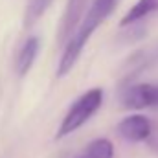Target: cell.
<instances>
[{"instance_id":"obj_3","label":"cell","mask_w":158,"mask_h":158,"mask_svg":"<svg viewBox=\"0 0 158 158\" xmlns=\"http://www.w3.org/2000/svg\"><path fill=\"white\" fill-rule=\"evenodd\" d=\"M121 105L125 109H149L158 107V85L155 83H138L123 90L121 94Z\"/></svg>"},{"instance_id":"obj_8","label":"cell","mask_w":158,"mask_h":158,"mask_svg":"<svg viewBox=\"0 0 158 158\" xmlns=\"http://www.w3.org/2000/svg\"><path fill=\"white\" fill-rule=\"evenodd\" d=\"M53 0H28L26 2V11H24V26L30 28L33 26L40 17L48 11Z\"/></svg>"},{"instance_id":"obj_9","label":"cell","mask_w":158,"mask_h":158,"mask_svg":"<svg viewBox=\"0 0 158 158\" xmlns=\"http://www.w3.org/2000/svg\"><path fill=\"white\" fill-rule=\"evenodd\" d=\"M86 158H114V145L107 138H98L86 147Z\"/></svg>"},{"instance_id":"obj_1","label":"cell","mask_w":158,"mask_h":158,"mask_svg":"<svg viewBox=\"0 0 158 158\" xmlns=\"http://www.w3.org/2000/svg\"><path fill=\"white\" fill-rule=\"evenodd\" d=\"M116 2L118 0H92L86 15L83 17L81 24H79L77 31L64 44L63 55H61L59 64H57V77H64L66 74L72 72V68L76 66L85 44L92 37V33L107 20V17L114 11Z\"/></svg>"},{"instance_id":"obj_7","label":"cell","mask_w":158,"mask_h":158,"mask_svg":"<svg viewBox=\"0 0 158 158\" xmlns=\"http://www.w3.org/2000/svg\"><path fill=\"white\" fill-rule=\"evenodd\" d=\"M155 11H158V0H138V2L125 13V17L121 19L119 26H129V24H132V22H136V20H140V19L151 15V13H155Z\"/></svg>"},{"instance_id":"obj_4","label":"cell","mask_w":158,"mask_h":158,"mask_svg":"<svg viewBox=\"0 0 158 158\" xmlns=\"http://www.w3.org/2000/svg\"><path fill=\"white\" fill-rule=\"evenodd\" d=\"M86 6H88V0H68L66 2L63 17H61V24L57 28V42L61 46H64L70 40V37L77 31L79 24L85 17Z\"/></svg>"},{"instance_id":"obj_5","label":"cell","mask_w":158,"mask_h":158,"mask_svg":"<svg viewBox=\"0 0 158 158\" xmlns=\"http://www.w3.org/2000/svg\"><path fill=\"white\" fill-rule=\"evenodd\" d=\"M151 121L143 114H131L118 125V132L129 142H143L151 136Z\"/></svg>"},{"instance_id":"obj_10","label":"cell","mask_w":158,"mask_h":158,"mask_svg":"<svg viewBox=\"0 0 158 158\" xmlns=\"http://www.w3.org/2000/svg\"><path fill=\"white\" fill-rule=\"evenodd\" d=\"M83 158H86V156H83Z\"/></svg>"},{"instance_id":"obj_6","label":"cell","mask_w":158,"mask_h":158,"mask_svg":"<svg viewBox=\"0 0 158 158\" xmlns=\"http://www.w3.org/2000/svg\"><path fill=\"white\" fill-rule=\"evenodd\" d=\"M39 48H40L39 37H28L24 40V44L20 46V50L17 53V59H15V70L20 77H24L31 70V66H33V63L39 55Z\"/></svg>"},{"instance_id":"obj_2","label":"cell","mask_w":158,"mask_h":158,"mask_svg":"<svg viewBox=\"0 0 158 158\" xmlns=\"http://www.w3.org/2000/svg\"><path fill=\"white\" fill-rule=\"evenodd\" d=\"M101 103H103V90L101 88H90L85 94H81L72 103V107L68 109L66 116L63 118L59 131L55 132V140H61V138L72 134L74 131H77L79 127H83V123H86L94 116V112L101 107Z\"/></svg>"}]
</instances>
